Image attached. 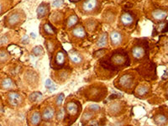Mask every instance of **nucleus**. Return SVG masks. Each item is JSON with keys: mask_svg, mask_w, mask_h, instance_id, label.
<instances>
[{"mask_svg": "<svg viewBox=\"0 0 168 126\" xmlns=\"http://www.w3.org/2000/svg\"><path fill=\"white\" fill-rule=\"evenodd\" d=\"M109 62H110L109 66H110L111 69L121 68V67H124L129 65V57L125 52H124L123 50L115 51L114 53L111 55Z\"/></svg>", "mask_w": 168, "mask_h": 126, "instance_id": "nucleus-1", "label": "nucleus"}, {"mask_svg": "<svg viewBox=\"0 0 168 126\" xmlns=\"http://www.w3.org/2000/svg\"><path fill=\"white\" fill-rule=\"evenodd\" d=\"M135 84V76L133 72H126L118 80V87L122 90H130Z\"/></svg>", "mask_w": 168, "mask_h": 126, "instance_id": "nucleus-2", "label": "nucleus"}, {"mask_svg": "<svg viewBox=\"0 0 168 126\" xmlns=\"http://www.w3.org/2000/svg\"><path fill=\"white\" fill-rule=\"evenodd\" d=\"M100 7L99 0H84L81 4V10L84 14H94Z\"/></svg>", "mask_w": 168, "mask_h": 126, "instance_id": "nucleus-3", "label": "nucleus"}, {"mask_svg": "<svg viewBox=\"0 0 168 126\" xmlns=\"http://www.w3.org/2000/svg\"><path fill=\"white\" fill-rule=\"evenodd\" d=\"M66 113H67L68 116L70 118H76L78 117L81 111V106L79 103H77L76 101H70L68 102L66 105Z\"/></svg>", "mask_w": 168, "mask_h": 126, "instance_id": "nucleus-4", "label": "nucleus"}, {"mask_svg": "<svg viewBox=\"0 0 168 126\" xmlns=\"http://www.w3.org/2000/svg\"><path fill=\"white\" fill-rule=\"evenodd\" d=\"M89 93V98L90 99L94 100V101H99L102 99V98L105 97L107 93V90L104 87H90V90L88 91Z\"/></svg>", "mask_w": 168, "mask_h": 126, "instance_id": "nucleus-5", "label": "nucleus"}, {"mask_svg": "<svg viewBox=\"0 0 168 126\" xmlns=\"http://www.w3.org/2000/svg\"><path fill=\"white\" fill-rule=\"evenodd\" d=\"M131 53H132L133 58L137 61H140L144 58L145 56H146V47L141 45H136L133 47Z\"/></svg>", "mask_w": 168, "mask_h": 126, "instance_id": "nucleus-6", "label": "nucleus"}, {"mask_svg": "<svg viewBox=\"0 0 168 126\" xmlns=\"http://www.w3.org/2000/svg\"><path fill=\"white\" fill-rule=\"evenodd\" d=\"M8 100H9L10 105H12L13 107H17L22 104L23 98L19 93L12 92H9V95H8Z\"/></svg>", "mask_w": 168, "mask_h": 126, "instance_id": "nucleus-7", "label": "nucleus"}, {"mask_svg": "<svg viewBox=\"0 0 168 126\" xmlns=\"http://www.w3.org/2000/svg\"><path fill=\"white\" fill-rule=\"evenodd\" d=\"M123 35L119 31H113L110 34V41L113 46H118L120 45L123 43Z\"/></svg>", "mask_w": 168, "mask_h": 126, "instance_id": "nucleus-8", "label": "nucleus"}, {"mask_svg": "<svg viewBox=\"0 0 168 126\" xmlns=\"http://www.w3.org/2000/svg\"><path fill=\"white\" fill-rule=\"evenodd\" d=\"M109 113L111 115H119L123 111V105L120 102H115L109 106Z\"/></svg>", "mask_w": 168, "mask_h": 126, "instance_id": "nucleus-9", "label": "nucleus"}, {"mask_svg": "<svg viewBox=\"0 0 168 126\" xmlns=\"http://www.w3.org/2000/svg\"><path fill=\"white\" fill-rule=\"evenodd\" d=\"M66 54L62 50H59L55 56V60H54V65L57 66H62L66 63Z\"/></svg>", "mask_w": 168, "mask_h": 126, "instance_id": "nucleus-10", "label": "nucleus"}, {"mask_svg": "<svg viewBox=\"0 0 168 126\" xmlns=\"http://www.w3.org/2000/svg\"><path fill=\"white\" fill-rule=\"evenodd\" d=\"M54 115H55V109L51 106L45 107L42 113V119L45 121H51L54 118Z\"/></svg>", "mask_w": 168, "mask_h": 126, "instance_id": "nucleus-11", "label": "nucleus"}, {"mask_svg": "<svg viewBox=\"0 0 168 126\" xmlns=\"http://www.w3.org/2000/svg\"><path fill=\"white\" fill-rule=\"evenodd\" d=\"M149 92H150V87L147 84H141V85L137 87L135 90L136 96L140 97V98L146 96L149 93Z\"/></svg>", "mask_w": 168, "mask_h": 126, "instance_id": "nucleus-12", "label": "nucleus"}, {"mask_svg": "<svg viewBox=\"0 0 168 126\" xmlns=\"http://www.w3.org/2000/svg\"><path fill=\"white\" fill-rule=\"evenodd\" d=\"M69 56H70V60L72 61V63L74 64H80L82 62V56L78 53V52L75 51V50H72L69 52Z\"/></svg>", "mask_w": 168, "mask_h": 126, "instance_id": "nucleus-13", "label": "nucleus"}, {"mask_svg": "<svg viewBox=\"0 0 168 126\" xmlns=\"http://www.w3.org/2000/svg\"><path fill=\"white\" fill-rule=\"evenodd\" d=\"M120 20H121L122 24L125 25V26H127V25H130L133 24V22H134V17L130 14H129V13H124V14H122L121 18H120Z\"/></svg>", "mask_w": 168, "mask_h": 126, "instance_id": "nucleus-14", "label": "nucleus"}, {"mask_svg": "<svg viewBox=\"0 0 168 126\" xmlns=\"http://www.w3.org/2000/svg\"><path fill=\"white\" fill-rule=\"evenodd\" d=\"M41 116L38 111H34L30 116V124L32 125H36L40 124Z\"/></svg>", "mask_w": 168, "mask_h": 126, "instance_id": "nucleus-15", "label": "nucleus"}, {"mask_svg": "<svg viewBox=\"0 0 168 126\" xmlns=\"http://www.w3.org/2000/svg\"><path fill=\"white\" fill-rule=\"evenodd\" d=\"M20 20H21V18H20L19 13H13L9 15V19H8V22L11 25H16L20 22Z\"/></svg>", "mask_w": 168, "mask_h": 126, "instance_id": "nucleus-16", "label": "nucleus"}, {"mask_svg": "<svg viewBox=\"0 0 168 126\" xmlns=\"http://www.w3.org/2000/svg\"><path fill=\"white\" fill-rule=\"evenodd\" d=\"M72 35L76 38H83L86 36V31L82 26H77L72 30Z\"/></svg>", "mask_w": 168, "mask_h": 126, "instance_id": "nucleus-17", "label": "nucleus"}, {"mask_svg": "<svg viewBox=\"0 0 168 126\" xmlns=\"http://www.w3.org/2000/svg\"><path fill=\"white\" fill-rule=\"evenodd\" d=\"M152 16L156 20H162L165 18H167V13L164 10H155L152 13Z\"/></svg>", "mask_w": 168, "mask_h": 126, "instance_id": "nucleus-18", "label": "nucleus"}, {"mask_svg": "<svg viewBox=\"0 0 168 126\" xmlns=\"http://www.w3.org/2000/svg\"><path fill=\"white\" fill-rule=\"evenodd\" d=\"M47 13H48V7L45 3H41L37 8V15L40 19L46 15Z\"/></svg>", "mask_w": 168, "mask_h": 126, "instance_id": "nucleus-19", "label": "nucleus"}, {"mask_svg": "<svg viewBox=\"0 0 168 126\" xmlns=\"http://www.w3.org/2000/svg\"><path fill=\"white\" fill-rule=\"evenodd\" d=\"M155 124L157 125H164L167 124V115L162 114V113H159V114H156L155 117Z\"/></svg>", "mask_w": 168, "mask_h": 126, "instance_id": "nucleus-20", "label": "nucleus"}, {"mask_svg": "<svg viewBox=\"0 0 168 126\" xmlns=\"http://www.w3.org/2000/svg\"><path fill=\"white\" fill-rule=\"evenodd\" d=\"M107 40H108L107 33L103 34V35L100 36V38L98 39V41H97V45L98 46V47H104V46L106 45L107 43H108Z\"/></svg>", "mask_w": 168, "mask_h": 126, "instance_id": "nucleus-21", "label": "nucleus"}, {"mask_svg": "<svg viewBox=\"0 0 168 126\" xmlns=\"http://www.w3.org/2000/svg\"><path fill=\"white\" fill-rule=\"evenodd\" d=\"M42 99V94L39 92H35L30 95V100L31 102H39Z\"/></svg>", "mask_w": 168, "mask_h": 126, "instance_id": "nucleus-22", "label": "nucleus"}, {"mask_svg": "<svg viewBox=\"0 0 168 126\" xmlns=\"http://www.w3.org/2000/svg\"><path fill=\"white\" fill-rule=\"evenodd\" d=\"M2 86H3V88L5 89H9V88L14 87V83L10 78H6L3 81L2 83Z\"/></svg>", "mask_w": 168, "mask_h": 126, "instance_id": "nucleus-23", "label": "nucleus"}, {"mask_svg": "<svg viewBox=\"0 0 168 126\" xmlns=\"http://www.w3.org/2000/svg\"><path fill=\"white\" fill-rule=\"evenodd\" d=\"M77 20H78L77 17L76 15H72L71 17H69V19H68V20H67V23H66V25H67V27L74 26V25L76 24Z\"/></svg>", "mask_w": 168, "mask_h": 126, "instance_id": "nucleus-24", "label": "nucleus"}, {"mask_svg": "<svg viewBox=\"0 0 168 126\" xmlns=\"http://www.w3.org/2000/svg\"><path fill=\"white\" fill-rule=\"evenodd\" d=\"M44 31L45 34L47 35H54L55 34V31L52 29V27L49 24H44Z\"/></svg>", "mask_w": 168, "mask_h": 126, "instance_id": "nucleus-25", "label": "nucleus"}, {"mask_svg": "<svg viewBox=\"0 0 168 126\" xmlns=\"http://www.w3.org/2000/svg\"><path fill=\"white\" fill-rule=\"evenodd\" d=\"M93 113L92 112H85L83 113V115H82V121L84 122V123H86L87 121L90 120V119L93 118Z\"/></svg>", "mask_w": 168, "mask_h": 126, "instance_id": "nucleus-26", "label": "nucleus"}, {"mask_svg": "<svg viewBox=\"0 0 168 126\" xmlns=\"http://www.w3.org/2000/svg\"><path fill=\"white\" fill-rule=\"evenodd\" d=\"M45 87H46L47 88L49 89V91H53V90L56 89V85L55 84H53V83L51 82V79H47L46 82H45Z\"/></svg>", "mask_w": 168, "mask_h": 126, "instance_id": "nucleus-27", "label": "nucleus"}, {"mask_svg": "<svg viewBox=\"0 0 168 126\" xmlns=\"http://www.w3.org/2000/svg\"><path fill=\"white\" fill-rule=\"evenodd\" d=\"M87 28H88V31H93V29H95V27H96V23H95L94 20H89L88 23H87L86 24Z\"/></svg>", "mask_w": 168, "mask_h": 126, "instance_id": "nucleus-28", "label": "nucleus"}, {"mask_svg": "<svg viewBox=\"0 0 168 126\" xmlns=\"http://www.w3.org/2000/svg\"><path fill=\"white\" fill-rule=\"evenodd\" d=\"M9 58V56H8L7 52L5 51H0V62H5L6 61L8 60Z\"/></svg>", "mask_w": 168, "mask_h": 126, "instance_id": "nucleus-29", "label": "nucleus"}, {"mask_svg": "<svg viewBox=\"0 0 168 126\" xmlns=\"http://www.w3.org/2000/svg\"><path fill=\"white\" fill-rule=\"evenodd\" d=\"M43 49L40 47V46H37V47H35L33 49V53H34L36 56H40V55L42 54Z\"/></svg>", "mask_w": 168, "mask_h": 126, "instance_id": "nucleus-30", "label": "nucleus"}, {"mask_svg": "<svg viewBox=\"0 0 168 126\" xmlns=\"http://www.w3.org/2000/svg\"><path fill=\"white\" fill-rule=\"evenodd\" d=\"M63 98H64V94L63 93L59 94V96L57 97L56 100V105H58V106H61L62 101H63Z\"/></svg>", "mask_w": 168, "mask_h": 126, "instance_id": "nucleus-31", "label": "nucleus"}, {"mask_svg": "<svg viewBox=\"0 0 168 126\" xmlns=\"http://www.w3.org/2000/svg\"><path fill=\"white\" fill-rule=\"evenodd\" d=\"M63 3H64V0H56V1L53 2L52 6L54 8H58L60 7V6H61Z\"/></svg>", "mask_w": 168, "mask_h": 126, "instance_id": "nucleus-32", "label": "nucleus"}, {"mask_svg": "<svg viewBox=\"0 0 168 126\" xmlns=\"http://www.w3.org/2000/svg\"><path fill=\"white\" fill-rule=\"evenodd\" d=\"M89 109H90L91 111H93V112H96V111H98L100 108H99L98 105L97 104H93V105H90V106L88 107Z\"/></svg>", "mask_w": 168, "mask_h": 126, "instance_id": "nucleus-33", "label": "nucleus"}, {"mask_svg": "<svg viewBox=\"0 0 168 126\" xmlns=\"http://www.w3.org/2000/svg\"><path fill=\"white\" fill-rule=\"evenodd\" d=\"M31 36H32V37H34V38H35V37H36V35H34V34H33V33H32V34H31Z\"/></svg>", "mask_w": 168, "mask_h": 126, "instance_id": "nucleus-34", "label": "nucleus"}, {"mask_svg": "<svg viewBox=\"0 0 168 126\" xmlns=\"http://www.w3.org/2000/svg\"><path fill=\"white\" fill-rule=\"evenodd\" d=\"M1 10H2V6H1V3H0V12H1Z\"/></svg>", "mask_w": 168, "mask_h": 126, "instance_id": "nucleus-35", "label": "nucleus"}, {"mask_svg": "<svg viewBox=\"0 0 168 126\" xmlns=\"http://www.w3.org/2000/svg\"><path fill=\"white\" fill-rule=\"evenodd\" d=\"M73 1H76V0H73Z\"/></svg>", "mask_w": 168, "mask_h": 126, "instance_id": "nucleus-36", "label": "nucleus"}]
</instances>
